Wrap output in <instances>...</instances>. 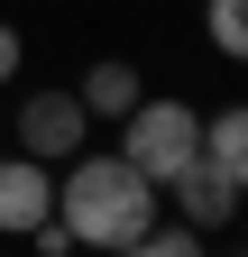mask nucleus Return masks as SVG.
Returning a JSON list of instances; mask_svg holds the SVG:
<instances>
[{"label":"nucleus","mask_w":248,"mask_h":257,"mask_svg":"<svg viewBox=\"0 0 248 257\" xmlns=\"http://www.w3.org/2000/svg\"><path fill=\"white\" fill-rule=\"evenodd\" d=\"M55 220L74 230V248H129L147 220H157V184H147L129 156H65V175H55Z\"/></svg>","instance_id":"1"},{"label":"nucleus","mask_w":248,"mask_h":257,"mask_svg":"<svg viewBox=\"0 0 248 257\" xmlns=\"http://www.w3.org/2000/svg\"><path fill=\"white\" fill-rule=\"evenodd\" d=\"M119 156L166 193V184L202 156V110H193V101H157V92H138V101L119 110Z\"/></svg>","instance_id":"2"},{"label":"nucleus","mask_w":248,"mask_h":257,"mask_svg":"<svg viewBox=\"0 0 248 257\" xmlns=\"http://www.w3.org/2000/svg\"><path fill=\"white\" fill-rule=\"evenodd\" d=\"M10 128H19V156H37V166H65V156L83 147V128H92V110L74 101V92H28Z\"/></svg>","instance_id":"3"},{"label":"nucleus","mask_w":248,"mask_h":257,"mask_svg":"<svg viewBox=\"0 0 248 257\" xmlns=\"http://www.w3.org/2000/svg\"><path fill=\"white\" fill-rule=\"evenodd\" d=\"M46 211H55V166H37V156H0V230L28 239Z\"/></svg>","instance_id":"4"},{"label":"nucleus","mask_w":248,"mask_h":257,"mask_svg":"<svg viewBox=\"0 0 248 257\" xmlns=\"http://www.w3.org/2000/svg\"><path fill=\"white\" fill-rule=\"evenodd\" d=\"M166 193H175L184 230H230V211H239V184H230V175H211L202 156H193V166H184V175H175Z\"/></svg>","instance_id":"5"},{"label":"nucleus","mask_w":248,"mask_h":257,"mask_svg":"<svg viewBox=\"0 0 248 257\" xmlns=\"http://www.w3.org/2000/svg\"><path fill=\"white\" fill-rule=\"evenodd\" d=\"M138 92H147V83H138V64H129V55H101V64L83 74V92H74V101H83L92 119H119Z\"/></svg>","instance_id":"6"},{"label":"nucleus","mask_w":248,"mask_h":257,"mask_svg":"<svg viewBox=\"0 0 248 257\" xmlns=\"http://www.w3.org/2000/svg\"><path fill=\"white\" fill-rule=\"evenodd\" d=\"M202 166L248 184V110H202Z\"/></svg>","instance_id":"7"},{"label":"nucleus","mask_w":248,"mask_h":257,"mask_svg":"<svg viewBox=\"0 0 248 257\" xmlns=\"http://www.w3.org/2000/svg\"><path fill=\"white\" fill-rule=\"evenodd\" d=\"M110 257H202V230H184V220H175V230L147 220V230H138L129 248H110Z\"/></svg>","instance_id":"8"},{"label":"nucleus","mask_w":248,"mask_h":257,"mask_svg":"<svg viewBox=\"0 0 248 257\" xmlns=\"http://www.w3.org/2000/svg\"><path fill=\"white\" fill-rule=\"evenodd\" d=\"M202 28H211V46H221L230 64L248 55V0H211V10H202Z\"/></svg>","instance_id":"9"},{"label":"nucleus","mask_w":248,"mask_h":257,"mask_svg":"<svg viewBox=\"0 0 248 257\" xmlns=\"http://www.w3.org/2000/svg\"><path fill=\"white\" fill-rule=\"evenodd\" d=\"M28 248H37V257H74V230H65V220H55V211H46V220H37V230H28Z\"/></svg>","instance_id":"10"},{"label":"nucleus","mask_w":248,"mask_h":257,"mask_svg":"<svg viewBox=\"0 0 248 257\" xmlns=\"http://www.w3.org/2000/svg\"><path fill=\"white\" fill-rule=\"evenodd\" d=\"M19 55H28V46H19V28H0V83L19 74Z\"/></svg>","instance_id":"11"}]
</instances>
